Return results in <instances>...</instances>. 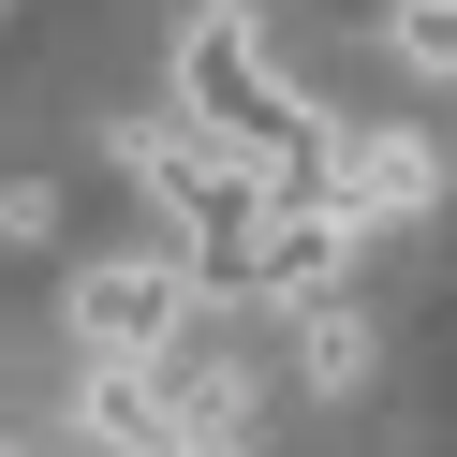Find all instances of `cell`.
I'll return each mask as SVG.
<instances>
[{"label": "cell", "instance_id": "5b68a950", "mask_svg": "<svg viewBox=\"0 0 457 457\" xmlns=\"http://www.w3.org/2000/svg\"><path fill=\"white\" fill-rule=\"evenodd\" d=\"M384 45H398V74L457 89V15H443V0H398V15H384Z\"/></svg>", "mask_w": 457, "mask_h": 457}, {"label": "cell", "instance_id": "ba28073f", "mask_svg": "<svg viewBox=\"0 0 457 457\" xmlns=\"http://www.w3.org/2000/svg\"><path fill=\"white\" fill-rule=\"evenodd\" d=\"M443 15H457V0H443Z\"/></svg>", "mask_w": 457, "mask_h": 457}, {"label": "cell", "instance_id": "8992f818", "mask_svg": "<svg viewBox=\"0 0 457 457\" xmlns=\"http://www.w3.org/2000/svg\"><path fill=\"white\" fill-rule=\"evenodd\" d=\"M0 237H15V251H45V237H60V192H45V178H15V192H0Z\"/></svg>", "mask_w": 457, "mask_h": 457}, {"label": "cell", "instance_id": "3957f363", "mask_svg": "<svg viewBox=\"0 0 457 457\" xmlns=\"http://www.w3.org/2000/svg\"><path fill=\"white\" fill-rule=\"evenodd\" d=\"M74 428H89L104 457H178L192 443L178 398H162V369H89V354H74Z\"/></svg>", "mask_w": 457, "mask_h": 457}, {"label": "cell", "instance_id": "6da1fadb", "mask_svg": "<svg viewBox=\"0 0 457 457\" xmlns=\"http://www.w3.org/2000/svg\"><path fill=\"white\" fill-rule=\"evenodd\" d=\"M178 119H207V133H237V148L266 162V178H325V162H339V133L310 119L295 89H280V60H266V30H251L237 0H207V15H192V30H178Z\"/></svg>", "mask_w": 457, "mask_h": 457}, {"label": "cell", "instance_id": "52a82bcc", "mask_svg": "<svg viewBox=\"0 0 457 457\" xmlns=\"http://www.w3.org/2000/svg\"><path fill=\"white\" fill-rule=\"evenodd\" d=\"M178 457H251V443H178Z\"/></svg>", "mask_w": 457, "mask_h": 457}, {"label": "cell", "instance_id": "277c9868", "mask_svg": "<svg viewBox=\"0 0 457 457\" xmlns=\"http://www.w3.org/2000/svg\"><path fill=\"white\" fill-rule=\"evenodd\" d=\"M295 369H310V384H325V398H339V384H369V310H339V295H310V310H295Z\"/></svg>", "mask_w": 457, "mask_h": 457}, {"label": "cell", "instance_id": "7a4b0ae2", "mask_svg": "<svg viewBox=\"0 0 457 457\" xmlns=\"http://www.w3.org/2000/svg\"><path fill=\"white\" fill-rule=\"evenodd\" d=\"M192 325H207V280H192L178 251H119V266L74 280V354L89 369H162Z\"/></svg>", "mask_w": 457, "mask_h": 457}]
</instances>
